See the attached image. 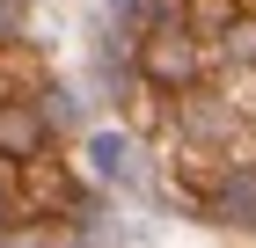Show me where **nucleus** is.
<instances>
[{
    "label": "nucleus",
    "instance_id": "1",
    "mask_svg": "<svg viewBox=\"0 0 256 248\" xmlns=\"http://www.w3.org/2000/svg\"><path fill=\"white\" fill-rule=\"evenodd\" d=\"M139 66H146V80H154V88H190V80L212 66V44L198 37L190 22H176V29H154V37H146Z\"/></svg>",
    "mask_w": 256,
    "mask_h": 248
},
{
    "label": "nucleus",
    "instance_id": "2",
    "mask_svg": "<svg viewBox=\"0 0 256 248\" xmlns=\"http://www.w3.org/2000/svg\"><path fill=\"white\" fill-rule=\"evenodd\" d=\"M30 153H44L37 110H30L22 95H0V161H30Z\"/></svg>",
    "mask_w": 256,
    "mask_h": 248
}]
</instances>
